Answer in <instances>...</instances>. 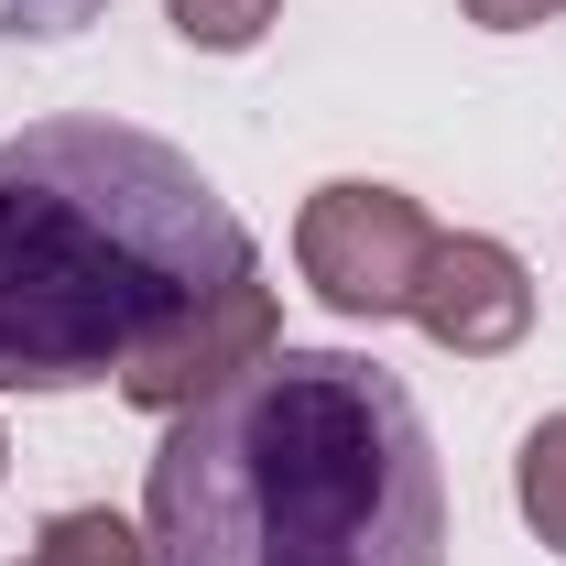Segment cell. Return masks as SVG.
I'll use <instances>...</instances> for the list:
<instances>
[{"mask_svg": "<svg viewBox=\"0 0 566 566\" xmlns=\"http://www.w3.org/2000/svg\"><path fill=\"white\" fill-rule=\"evenodd\" d=\"M142 545L153 566H447V469L403 370L283 338L164 415Z\"/></svg>", "mask_w": 566, "mask_h": 566, "instance_id": "6da1fadb", "label": "cell"}, {"mask_svg": "<svg viewBox=\"0 0 566 566\" xmlns=\"http://www.w3.org/2000/svg\"><path fill=\"white\" fill-rule=\"evenodd\" d=\"M262 273L197 153L132 120H33L0 142V392H87Z\"/></svg>", "mask_w": 566, "mask_h": 566, "instance_id": "7a4b0ae2", "label": "cell"}, {"mask_svg": "<svg viewBox=\"0 0 566 566\" xmlns=\"http://www.w3.org/2000/svg\"><path fill=\"white\" fill-rule=\"evenodd\" d=\"M424 251H436V218H424L403 186H370V175L316 186L305 218H294V273L316 283V305L349 316V327H381V316L415 305Z\"/></svg>", "mask_w": 566, "mask_h": 566, "instance_id": "3957f363", "label": "cell"}, {"mask_svg": "<svg viewBox=\"0 0 566 566\" xmlns=\"http://www.w3.org/2000/svg\"><path fill=\"white\" fill-rule=\"evenodd\" d=\"M403 316H415L447 359H501V349L534 338V273H523V251L491 240V229H436L424 283H415Z\"/></svg>", "mask_w": 566, "mask_h": 566, "instance_id": "277c9868", "label": "cell"}, {"mask_svg": "<svg viewBox=\"0 0 566 566\" xmlns=\"http://www.w3.org/2000/svg\"><path fill=\"white\" fill-rule=\"evenodd\" d=\"M262 349H283V305H273L262 273H240V283H218L175 338H153V349L120 370V403H142V415H186V403H208L218 381H240Z\"/></svg>", "mask_w": 566, "mask_h": 566, "instance_id": "5b68a950", "label": "cell"}, {"mask_svg": "<svg viewBox=\"0 0 566 566\" xmlns=\"http://www.w3.org/2000/svg\"><path fill=\"white\" fill-rule=\"evenodd\" d=\"M22 566H153V545H142V523H120L109 501H76V512H44V534H33Z\"/></svg>", "mask_w": 566, "mask_h": 566, "instance_id": "8992f818", "label": "cell"}, {"mask_svg": "<svg viewBox=\"0 0 566 566\" xmlns=\"http://www.w3.org/2000/svg\"><path fill=\"white\" fill-rule=\"evenodd\" d=\"M512 501H523V523L566 556V415H545L534 436H523V458H512Z\"/></svg>", "mask_w": 566, "mask_h": 566, "instance_id": "52a82bcc", "label": "cell"}, {"mask_svg": "<svg viewBox=\"0 0 566 566\" xmlns=\"http://www.w3.org/2000/svg\"><path fill=\"white\" fill-rule=\"evenodd\" d=\"M164 22H175L197 55H251L283 22V0H164Z\"/></svg>", "mask_w": 566, "mask_h": 566, "instance_id": "ba28073f", "label": "cell"}, {"mask_svg": "<svg viewBox=\"0 0 566 566\" xmlns=\"http://www.w3.org/2000/svg\"><path fill=\"white\" fill-rule=\"evenodd\" d=\"M458 11H469L480 33H534V22H556L566 0H458Z\"/></svg>", "mask_w": 566, "mask_h": 566, "instance_id": "9c48e42d", "label": "cell"}, {"mask_svg": "<svg viewBox=\"0 0 566 566\" xmlns=\"http://www.w3.org/2000/svg\"><path fill=\"white\" fill-rule=\"evenodd\" d=\"M0 469H11V436H0Z\"/></svg>", "mask_w": 566, "mask_h": 566, "instance_id": "30bf717a", "label": "cell"}]
</instances>
